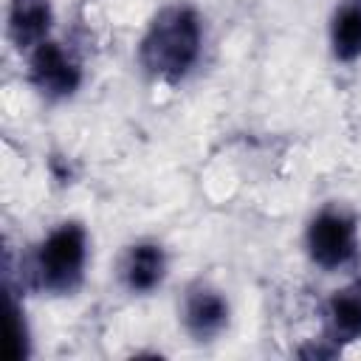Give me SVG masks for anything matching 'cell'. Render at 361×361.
<instances>
[{
    "label": "cell",
    "mask_w": 361,
    "mask_h": 361,
    "mask_svg": "<svg viewBox=\"0 0 361 361\" xmlns=\"http://www.w3.org/2000/svg\"><path fill=\"white\" fill-rule=\"evenodd\" d=\"M305 248L313 265L324 271L344 268L358 251V223L344 209H322L305 231Z\"/></svg>",
    "instance_id": "3957f363"
},
{
    "label": "cell",
    "mask_w": 361,
    "mask_h": 361,
    "mask_svg": "<svg viewBox=\"0 0 361 361\" xmlns=\"http://www.w3.org/2000/svg\"><path fill=\"white\" fill-rule=\"evenodd\" d=\"M327 338L338 347L361 341V279L347 282L327 299Z\"/></svg>",
    "instance_id": "ba28073f"
},
{
    "label": "cell",
    "mask_w": 361,
    "mask_h": 361,
    "mask_svg": "<svg viewBox=\"0 0 361 361\" xmlns=\"http://www.w3.org/2000/svg\"><path fill=\"white\" fill-rule=\"evenodd\" d=\"M51 28H54L51 0H8L6 37L20 54H28L39 42L51 39L48 37Z\"/></svg>",
    "instance_id": "8992f818"
},
{
    "label": "cell",
    "mask_w": 361,
    "mask_h": 361,
    "mask_svg": "<svg viewBox=\"0 0 361 361\" xmlns=\"http://www.w3.org/2000/svg\"><path fill=\"white\" fill-rule=\"evenodd\" d=\"M200 51V14L186 3H172L155 11L147 23V31L138 39V65L149 79L161 85H178L192 73Z\"/></svg>",
    "instance_id": "6da1fadb"
},
{
    "label": "cell",
    "mask_w": 361,
    "mask_h": 361,
    "mask_svg": "<svg viewBox=\"0 0 361 361\" xmlns=\"http://www.w3.org/2000/svg\"><path fill=\"white\" fill-rule=\"evenodd\" d=\"M25 76H28V85L48 102L71 99L85 82L82 62L56 39H45L34 51H28Z\"/></svg>",
    "instance_id": "277c9868"
},
{
    "label": "cell",
    "mask_w": 361,
    "mask_h": 361,
    "mask_svg": "<svg viewBox=\"0 0 361 361\" xmlns=\"http://www.w3.org/2000/svg\"><path fill=\"white\" fill-rule=\"evenodd\" d=\"M87 231L76 220H65L54 226L20 265V279L39 293L51 296H71L85 282L87 268Z\"/></svg>",
    "instance_id": "7a4b0ae2"
},
{
    "label": "cell",
    "mask_w": 361,
    "mask_h": 361,
    "mask_svg": "<svg viewBox=\"0 0 361 361\" xmlns=\"http://www.w3.org/2000/svg\"><path fill=\"white\" fill-rule=\"evenodd\" d=\"M330 51L338 62L361 59V3H344L333 11Z\"/></svg>",
    "instance_id": "9c48e42d"
},
{
    "label": "cell",
    "mask_w": 361,
    "mask_h": 361,
    "mask_svg": "<svg viewBox=\"0 0 361 361\" xmlns=\"http://www.w3.org/2000/svg\"><path fill=\"white\" fill-rule=\"evenodd\" d=\"M228 319H231V307L223 290L200 279L186 288L183 305H180V322H183V330L195 341L217 338L228 327Z\"/></svg>",
    "instance_id": "5b68a950"
},
{
    "label": "cell",
    "mask_w": 361,
    "mask_h": 361,
    "mask_svg": "<svg viewBox=\"0 0 361 361\" xmlns=\"http://www.w3.org/2000/svg\"><path fill=\"white\" fill-rule=\"evenodd\" d=\"M31 353V338H28V324H25V313L17 302V296L11 293V313H8V338H6V355L11 361L28 358Z\"/></svg>",
    "instance_id": "30bf717a"
},
{
    "label": "cell",
    "mask_w": 361,
    "mask_h": 361,
    "mask_svg": "<svg viewBox=\"0 0 361 361\" xmlns=\"http://www.w3.org/2000/svg\"><path fill=\"white\" fill-rule=\"evenodd\" d=\"M166 268L169 262L164 245L155 240H138L124 251L118 276L130 293H152L155 288H161Z\"/></svg>",
    "instance_id": "52a82bcc"
}]
</instances>
